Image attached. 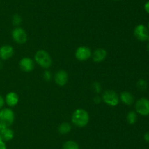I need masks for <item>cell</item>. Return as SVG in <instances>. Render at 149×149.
<instances>
[{
	"mask_svg": "<svg viewBox=\"0 0 149 149\" xmlns=\"http://www.w3.org/2000/svg\"><path fill=\"white\" fill-rule=\"evenodd\" d=\"M134 36L138 40L141 42H146L148 40L149 30L147 26L143 24H138L134 29Z\"/></svg>",
	"mask_w": 149,
	"mask_h": 149,
	"instance_id": "cell-7",
	"label": "cell"
},
{
	"mask_svg": "<svg viewBox=\"0 0 149 149\" xmlns=\"http://www.w3.org/2000/svg\"><path fill=\"white\" fill-rule=\"evenodd\" d=\"M137 87L140 90L144 91L148 88V83H147V82L144 79H140L137 82Z\"/></svg>",
	"mask_w": 149,
	"mask_h": 149,
	"instance_id": "cell-20",
	"label": "cell"
},
{
	"mask_svg": "<svg viewBox=\"0 0 149 149\" xmlns=\"http://www.w3.org/2000/svg\"><path fill=\"white\" fill-rule=\"evenodd\" d=\"M22 17L19 14H15L13 16V18H12V23H13V26H15V27L20 26L22 23Z\"/></svg>",
	"mask_w": 149,
	"mask_h": 149,
	"instance_id": "cell-19",
	"label": "cell"
},
{
	"mask_svg": "<svg viewBox=\"0 0 149 149\" xmlns=\"http://www.w3.org/2000/svg\"><path fill=\"white\" fill-rule=\"evenodd\" d=\"M112 1H120L122 0H112Z\"/></svg>",
	"mask_w": 149,
	"mask_h": 149,
	"instance_id": "cell-30",
	"label": "cell"
},
{
	"mask_svg": "<svg viewBox=\"0 0 149 149\" xmlns=\"http://www.w3.org/2000/svg\"><path fill=\"white\" fill-rule=\"evenodd\" d=\"M143 137H144V140H145L146 142H147V143H149V131L145 133Z\"/></svg>",
	"mask_w": 149,
	"mask_h": 149,
	"instance_id": "cell-27",
	"label": "cell"
},
{
	"mask_svg": "<svg viewBox=\"0 0 149 149\" xmlns=\"http://www.w3.org/2000/svg\"><path fill=\"white\" fill-rule=\"evenodd\" d=\"M34 61L42 68L47 70L52 66V58L49 53L43 49L39 50L34 55Z\"/></svg>",
	"mask_w": 149,
	"mask_h": 149,
	"instance_id": "cell-2",
	"label": "cell"
},
{
	"mask_svg": "<svg viewBox=\"0 0 149 149\" xmlns=\"http://www.w3.org/2000/svg\"><path fill=\"white\" fill-rule=\"evenodd\" d=\"M92 56V51L87 46H80L76 50L75 57L78 61H85Z\"/></svg>",
	"mask_w": 149,
	"mask_h": 149,
	"instance_id": "cell-8",
	"label": "cell"
},
{
	"mask_svg": "<svg viewBox=\"0 0 149 149\" xmlns=\"http://www.w3.org/2000/svg\"><path fill=\"white\" fill-rule=\"evenodd\" d=\"M107 51L104 48H97L92 53V58L95 63H101L107 57Z\"/></svg>",
	"mask_w": 149,
	"mask_h": 149,
	"instance_id": "cell-11",
	"label": "cell"
},
{
	"mask_svg": "<svg viewBox=\"0 0 149 149\" xmlns=\"http://www.w3.org/2000/svg\"><path fill=\"white\" fill-rule=\"evenodd\" d=\"M58 129L61 134H67L71 131V125L68 122H63L60 124Z\"/></svg>",
	"mask_w": 149,
	"mask_h": 149,
	"instance_id": "cell-16",
	"label": "cell"
},
{
	"mask_svg": "<svg viewBox=\"0 0 149 149\" xmlns=\"http://www.w3.org/2000/svg\"><path fill=\"white\" fill-rule=\"evenodd\" d=\"M147 41H148V42H149V36H148V40Z\"/></svg>",
	"mask_w": 149,
	"mask_h": 149,
	"instance_id": "cell-32",
	"label": "cell"
},
{
	"mask_svg": "<svg viewBox=\"0 0 149 149\" xmlns=\"http://www.w3.org/2000/svg\"><path fill=\"white\" fill-rule=\"evenodd\" d=\"M14 55V49L11 45H4L0 48V58L1 60L10 59Z\"/></svg>",
	"mask_w": 149,
	"mask_h": 149,
	"instance_id": "cell-12",
	"label": "cell"
},
{
	"mask_svg": "<svg viewBox=\"0 0 149 149\" xmlns=\"http://www.w3.org/2000/svg\"><path fill=\"white\" fill-rule=\"evenodd\" d=\"M63 149H80L79 145L74 140H68L63 145Z\"/></svg>",
	"mask_w": 149,
	"mask_h": 149,
	"instance_id": "cell-18",
	"label": "cell"
},
{
	"mask_svg": "<svg viewBox=\"0 0 149 149\" xmlns=\"http://www.w3.org/2000/svg\"><path fill=\"white\" fill-rule=\"evenodd\" d=\"M92 88L96 93H100L102 91V86L99 82H94L92 85Z\"/></svg>",
	"mask_w": 149,
	"mask_h": 149,
	"instance_id": "cell-21",
	"label": "cell"
},
{
	"mask_svg": "<svg viewBox=\"0 0 149 149\" xmlns=\"http://www.w3.org/2000/svg\"><path fill=\"white\" fill-rule=\"evenodd\" d=\"M0 149H7V146H6L5 143L3 140L0 141Z\"/></svg>",
	"mask_w": 149,
	"mask_h": 149,
	"instance_id": "cell-26",
	"label": "cell"
},
{
	"mask_svg": "<svg viewBox=\"0 0 149 149\" xmlns=\"http://www.w3.org/2000/svg\"><path fill=\"white\" fill-rule=\"evenodd\" d=\"M4 100H5V103L7 104L9 107L13 108V107L16 106V105L18 104L19 96L15 92H9V93L6 95L5 98H4Z\"/></svg>",
	"mask_w": 149,
	"mask_h": 149,
	"instance_id": "cell-13",
	"label": "cell"
},
{
	"mask_svg": "<svg viewBox=\"0 0 149 149\" xmlns=\"http://www.w3.org/2000/svg\"><path fill=\"white\" fill-rule=\"evenodd\" d=\"M102 101L110 107H116L119 104V95L113 90H106L102 94Z\"/></svg>",
	"mask_w": 149,
	"mask_h": 149,
	"instance_id": "cell-3",
	"label": "cell"
},
{
	"mask_svg": "<svg viewBox=\"0 0 149 149\" xmlns=\"http://www.w3.org/2000/svg\"><path fill=\"white\" fill-rule=\"evenodd\" d=\"M147 51L149 53V44L148 45V46H147Z\"/></svg>",
	"mask_w": 149,
	"mask_h": 149,
	"instance_id": "cell-29",
	"label": "cell"
},
{
	"mask_svg": "<svg viewBox=\"0 0 149 149\" xmlns=\"http://www.w3.org/2000/svg\"><path fill=\"white\" fill-rule=\"evenodd\" d=\"M135 112L143 116L149 115V99L146 97L140 98L136 101L135 105Z\"/></svg>",
	"mask_w": 149,
	"mask_h": 149,
	"instance_id": "cell-5",
	"label": "cell"
},
{
	"mask_svg": "<svg viewBox=\"0 0 149 149\" xmlns=\"http://www.w3.org/2000/svg\"><path fill=\"white\" fill-rule=\"evenodd\" d=\"M90 121V115L86 110L78 108L75 110L71 115V122L74 126L79 128L86 127Z\"/></svg>",
	"mask_w": 149,
	"mask_h": 149,
	"instance_id": "cell-1",
	"label": "cell"
},
{
	"mask_svg": "<svg viewBox=\"0 0 149 149\" xmlns=\"http://www.w3.org/2000/svg\"><path fill=\"white\" fill-rule=\"evenodd\" d=\"M144 10H145V11L148 14H149V1H146V2L145 3V4H144Z\"/></svg>",
	"mask_w": 149,
	"mask_h": 149,
	"instance_id": "cell-25",
	"label": "cell"
},
{
	"mask_svg": "<svg viewBox=\"0 0 149 149\" xmlns=\"http://www.w3.org/2000/svg\"><path fill=\"white\" fill-rule=\"evenodd\" d=\"M12 37L14 42L16 43L23 45L25 44L28 40V34L26 31L23 28L17 26L15 27L12 32Z\"/></svg>",
	"mask_w": 149,
	"mask_h": 149,
	"instance_id": "cell-6",
	"label": "cell"
},
{
	"mask_svg": "<svg viewBox=\"0 0 149 149\" xmlns=\"http://www.w3.org/2000/svg\"><path fill=\"white\" fill-rule=\"evenodd\" d=\"M19 67L25 72H30L34 69V61L29 57H23L19 61Z\"/></svg>",
	"mask_w": 149,
	"mask_h": 149,
	"instance_id": "cell-10",
	"label": "cell"
},
{
	"mask_svg": "<svg viewBox=\"0 0 149 149\" xmlns=\"http://www.w3.org/2000/svg\"><path fill=\"white\" fill-rule=\"evenodd\" d=\"M1 67H2V63H1V61H0V70L1 69Z\"/></svg>",
	"mask_w": 149,
	"mask_h": 149,
	"instance_id": "cell-28",
	"label": "cell"
},
{
	"mask_svg": "<svg viewBox=\"0 0 149 149\" xmlns=\"http://www.w3.org/2000/svg\"><path fill=\"white\" fill-rule=\"evenodd\" d=\"M52 72H51L49 70H46L43 73V78L44 80H46V81H49V80L52 79Z\"/></svg>",
	"mask_w": 149,
	"mask_h": 149,
	"instance_id": "cell-22",
	"label": "cell"
},
{
	"mask_svg": "<svg viewBox=\"0 0 149 149\" xmlns=\"http://www.w3.org/2000/svg\"><path fill=\"white\" fill-rule=\"evenodd\" d=\"M54 80L55 83L61 87L65 86L68 81V73L63 70H58L54 75Z\"/></svg>",
	"mask_w": 149,
	"mask_h": 149,
	"instance_id": "cell-9",
	"label": "cell"
},
{
	"mask_svg": "<svg viewBox=\"0 0 149 149\" xmlns=\"http://www.w3.org/2000/svg\"><path fill=\"white\" fill-rule=\"evenodd\" d=\"M119 100L125 105H132L134 103L135 98L132 93H131L130 91H122L119 95Z\"/></svg>",
	"mask_w": 149,
	"mask_h": 149,
	"instance_id": "cell-14",
	"label": "cell"
},
{
	"mask_svg": "<svg viewBox=\"0 0 149 149\" xmlns=\"http://www.w3.org/2000/svg\"><path fill=\"white\" fill-rule=\"evenodd\" d=\"M148 30H149V22H148Z\"/></svg>",
	"mask_w": 149,
	"mask_h": 149,
	"instance_id": "cell-31",
	"label": "cell"
},
{
	"mask_svg": "<svg viewBox=\"0 0 149 149\" xmlns=\"http://www.w3.org/2000/svg\"><path fill=\"white\" fill-rule=\"evenodd\" d=\"M93 101H94V102L95 104H100V102H102V98L100 97V96H97V95H96L95 96L94 98H93Z\"/></svg>",
	"mask_w": 149,
	"mask_h": 149,
	"instance_id": "cell-23",
	"label": "cell"
},
{
	"mask_svg": "<svg viewBox=\"0 0 149 149\" xmlns=\"http://www.w3.org/2000/svg\"><path fill=\"white\" fill-rule=\"evenodd\" d=\"M0 136L3 141H10L14 137V131L9 127H6L0 131Z\"/></svg>",
	"mask_w": 149,
	"mask_h": 149,
	"instance_id": "cell-15",
	"label": "cell"
},
{
	"mask_svg": "<svg viewBox=\"0 0 149 149\" xmlns=\"http://www.w3.org/2000/svg\"><path fill=\"white\" fill-rule=\"evenodd\" d=\"M127 121L129 124L133 125L137 122L138 120V113L135 111H130L127 115Z\"/></svg>",
	"mask_w": 149,
	"mask_h": 149,
	"instance_id": "cell-17",
	"label": "cell"
},
{
	"mask_svg": "<svg viewBox=\"0 0 149 149\" xmlns=\"http://www.w3.org/2000/svg\"><path fill=\"white\" fill-rule=\"evenodd\" d=\"M4 104H5V100H4V98L1 95H0V110L2 109L3 107H4Z\"/></svg>",
	"mask_w": 149,
	"mask_h": 149,
	"instance_id": "cell-24",
	"label": "cell"
},
{
	"mask_svg": "<svg viewBox=\"0 0 149 149\" xmlns=\"http://www.w3.org/2000/svg\"><path fill=\"white\" fill-rule=\"evenodd\" d=\"M15 112L10 108H2L0 110V123L10 127L15 121Z\"/></svg>",
	"mask_w": 149,
	"mask_h": 149,
	"instance_id": "cell-4",
	"label": "cell"
}]
</instances>
